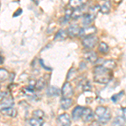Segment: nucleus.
I'll return each mask as SVG.
<instances>
[{"label": "nucleus", "instance_id": "nucleus-1", "mask_svg": "<svg viewBox=\"0 0 126 126\" xmlns=\"http://www.w3.org/2000/svg\"><path fill=\"white\" fill-rule=\"evenodd\" d=\"M94 81L101 84H107L112 78V74L109 69L105 68L103 66H97L93 70Z\"/></svg>", "mask_w": 126, "mask_h": 126}, {"label": "nucleus", "instance_id": "nucleus-2", "mask_svg": "<svg viewBox=\"0 0 126 126\" xmlns=\"http://www.w3.org/2000/svg\"><path fill=\"white\" fill-rule=\"evenodd\" d=\"M95 114L97 116L99 123L103 125H106L111 119V113L109 109L103 106L97 107L95 110Z\"/></svg>", "mask_w": 126, "mask_h": 126}, {"label": "nucleus", "instance_id": "nucleus-3", "mask_svg": "<svg viewBox=\"0 0 126 126\" xmlns=\"http://www.w3.org/2000/svg\"><path fill=\"white\" fill-rule=\"evenodd\" d=\"M97 41H98V39L96 36H88V37H86L82 41V45L85 48L87 49H93L95 46L97 45Z\"/></svg>", "mask_w": 126, "mask_h": 126}, {"label": "nucleus", "instance_id": "nucleus-4", "mask_svg": "<svg viewBox=\"0 0 126 126\" xmlns=\"http://www.w3.org/2000/svg\"><path fill=\"white\" fill-rule=\"evenodd\" d=\"M97 30L95 27L93 26H90V27H87V28H82V29H80V31H79V36L81 37H88V36L93 35L94 33H96Z\"/></svg>", "mask_w": 126, "mask_h": 126}, {"label": "nucleus", "instance_id": "nucleus-5", "mask_svg": "<svg viewBox=\"0 0 126 126\" xmlns=\"http://www.w3.org/2000/svg\"><path fill=\"white\" fill-rule=\"evenodd\" d=\"M73 94V89L72 85L69 82L64 83L62 88V95L63 97H70Z\"/></svg>", "mask_w": 126, "mask_h": 126}, {"label": "nucleus", "instance_id": "nucleus-6", "mask_svg": "<svg viewBox=\"0 0 126 126\" xmlns=\"http://www.w3.org/2000/svg\"><path fill=\"white\" fill-rule=\"evenodd\" d=\"M58 124L61 126H70L71 125V119L67 113H63L61 114L57 119Z\"/></svg>", "mask_w": 126, "mask_h": 126}, {"label": "nucleus", "instance_id": "nucleus-7", "mask_svg": "<svg viewBox=\"0 0 126 126\" xmlns=\"http://www.w3.org/2000/svg\"><path fill=\"white\" fill-rule=\"evenodd\" d=\"M82 120L84 122H90L93 119V112L91 109H84L82 114Z\"/></svg>", "mask_w": 126, "mask_h": 126}, {"label": "nucleus", "instance_id": "nucleus-8", "mask_svg": "<svg viewBox=\"0 0 126 126\" xmlns=\"http://www.w3.org/2000/svg\"><path fill=\"white\" fill-rule=\"evenodd\" d=\"M0 112H1L2 114L5 115V116L11 117V118L16 117V115H17V111H16V109H13V108H11V107L3 108V109H1Z\"/></svg>", "mask_w": 126, "mask_h": 126}, {"label": "nucleus", "instance_id": "nucleus-9", "mask_svg": "<svg viewBox=\"0 0 126 126\" xmlns=\"http://www.w3.org/2000/svg\"><path fill=\"white\" fill-rule=\"evenodd\" d=\"M79 31H80V28H79L78 25L77 24H72V25L69 26V28L67 29V34L72 37H74V36H77L79 34Z\"/></svg>", "mask_w": 126, "mask_h": 126}, {"label": "nucleus", "instance_id": "nucleus-10", "mask_svg": "<svg viewBox=\"0 0 126 126\" xmlns=\"http://www.w3.org/2000/svg\"><path fill=\"white\" fill-rule=\"evenodd\" d=\"M83 109H84V108L81 106H77L75 108L74 110L72 111V119L74 120H78V119H79L82 117Z\"/></svg>", "mask_w": 126, "mask_h": 126}, {"label": "nucleus", "instance_id": "nucleus-11", "mask_svg": "<svg viewBox=\"0 0 126 126\" xmlns=\"http://www.w3.org/2000/svg\"><path fill=\"white\" fill-rule=\"evenodd\" d=\"M87 2V0H70L69 4L73 9H78V8L84 6Z\"/></svg>", "mask_w": 126, "mask_h": 126}, {"label": "nucleus", "instance_id": "nucleus-12", "mask_svg": "<svg viewBox=\"0 0 126 126\" xmlns=\"http://www.w3.org/2000/svg\"><path fill=\"white\" fill-rule=\"evenodd\" d=\"M73 101L70 97H63V98L61 100V107L63 109H68L69 108L72 107Z\"/></svg>", "mask_w": 126, "mask_h": 126}, {"label": "nucleus", "instance_id": "nucleus-13", "mask_svg": "<svg viewBox=\"0 0 126 126\" xmlns=\"http://www.w3.org/2000/svg\"><path fill=\"white\" fill-rule=\"evenodd\" d=\"M61 93L60 89L57 88L56 87H48V89L46 90V94L48 95L49 97H56V96H59Z\"/></svg>", "mask_w": 126, "mask_h": 126}, {"label": "nucleus", "instance_id": "nucleus-14", "mask_svg": "<svg viewBox=\"0 0 126 126\" xmlns=\"http://www.w3.org/2000/svg\"><path fill=\"white\" fill-rule=\"evenodd\" d=\"M95 17L96 15H91V14H86L85 15H83V18H82V23L84 25H89L94 20Z\"/></svg>", "mask_w": 126, "mask_h": 126}, {"label": "nucleus", "instance_id": "nucleus-15", "mask_svg": "<svg viewBox=\"0 0 126 126\" xmlns=\"http://www.w3.org/2000/svg\"><path fill=\"white\" fill-rule=\"evenodd\" d=\"M83 7H84V6H82V7H81V8H78V9H74V11H73L72 13V15H71V16L72 17V19H78V18L83 16V15H84V9H83Z\"/></svg>", "mask_w": 126, "mask_h": 126}, {"label": "nucleus", "instance_id": "nucleus-16", "mask_svg": "<svg viewBox=\"0 0 126 126\" xmlns=\"http://www.w3.org/2000/svg\"><path fill=\"white\" fill-rule=\"evenodd\" d=\"M84 56H85V58L88 61V62H90L92 63L96 62V61L97 60V54L95 53L94 51L87 52V53H86L84 55Z\"/></svg>", "mask_w": 126, "mask_h": 126}, {"label": "nucleus", "instance_id": "nucleus-17", "mask_svg": "<svg viewBox=\"0 0 126 126\" xmlns=\"http://www.w3.org/2000/svg\"><path fill=\"white\" fill-rule=\"evenodd\" d=\"M67 37V32L64 30H60L55 35V40H62Z\"/></svg>", "mask_w": 126, "mask_h": 126}, {"label": "nucleus", "instance_id": "nucleus-18", "mask_svg": "<svg viewBox=\"0 0 126 126\" xmlns=\"http://www.w3.org/2000/svg\"><path fill=\"white\" fill-rule=\"evenodd\" d=\"M14 103V99L12 98L11 97H7L6 96L2 100V103H1V107L2 109L3 108H7V107H10L12 104Z\"/></svg>", "mask_w": 126, "mask_h": 126}, {"label": "nucleus", "instance_id": "nucleus-19", "mask_svg": "<svg viewBox=\"0 0 126 126\" xmlns=\"http://www.w3.org/2000/svg\"><path fill=\"white\" fill-rule=\"evenodd\" d=\"M113 126H125L126 125V119L124 117L118 116L114 119L113 123Z\"/></svg>", "mask_w": 126, "mask_h": 126}, {"label": "nucleus", "instance_id": "nucleus-20", "mask_svg": "<svg viewBox=\"0 0 126 126\" xmlns=\"http://www.w3.org/2000/svg\"><path fill=\"white\" fill-rule=\"evenodd\" d=\"M46 80L45 79V78H41L35 82L34 87H35L36 90H41V89H43L46 87Z\"/></svg>", "mask_w": 126, "mask_h": 126}, {"label": "nucleus", "instance_id": "nucleus-21", "mask_svg": "<svg viewBox=\"0 0 126 126\" xmlns=\"http://www.w3.org/2000/svg\"><path fill=\"white\" fill-rule=\"evenodd\" d=\"M111 9V4H110V2H105L100 7V11L102 12L103 14H109V11H110Z\"/></svg>", "mask_w": 126, "mask_h": 126}, {"label": "nucleus", "instance_id": "nucleus-22", "mask_svg": "<svg viewBox=\"0 0 126 126\" xmlns=\"http://www.w3.org/2000/svg\"><path fill=\"white\" fill-rule=\"evenodd\" d=\"M103 66H104L105 68L109 69V70H111V69H113L116 66V63L113 60H108V61H104V62H103Z\"/></svg>", "mask_w": 126, "mask_h": 126}, {"label": "nucleus", "instance_id": "nucleus-23", "mask_svg": "<svg viewBox=\"0 0 126 126\" xmlns=\"http://www.w3.org/2000/svg\"><path fill=\"white\" fill-rule=\"evenodd\" d=\"M109 46H108V45L106 43H104V42H101L100 44H99V46H98V50L101 52V53H107L108 51H109Z\"/></svg>", "mask_w": 126, "mask_h": 126}, {"label": "nucleus", "instance_id": "nucleus-24", "mask_svg": "<svg viewBox=\"0 0 126 126\" xmlns=\"http://www.w3.org/2000/svg\"><path fill=\"white\" fill-rule=\"evenodd\" d=\"M9 77V73L3 68H0V82L6 80Z\"/></svg>", "mask_w": 126, "mask_h": 126}, {"label": "nucleus", "instance_id": "nucleus-25", "mask_svg": "<svg viewBox=\"0 0 126 126\" xmlns=\"http://www.w3.org/2000/svg\"><path fill=\"white\" fill-rule=\"evenodd\" d=\"M30 124L31 126H42L41 119H38L35 118H32L30 119Z\"/></svg>", "mask_w": 126, "mask_h": 126}, {"label": "nucleus", "instance_id": "nucleus-26", "mask_svg": "<svg viewBox=\"0 0 126 126\" xmlns=\"http://www.w3.org/2000/svg\"><path fill=\"white\" fill-rule=\"evenodd\" d=\"M33 116H34L35 119H41L42 118L44 117V112L42 110H40V109H38V110H35L33 112Z\"/></svg>", "mask_w": 126, "mask_h": 126}, {"label": "nucleus", "instance_id": "nucleus-27", "mask_svg": "<svg viewBox=\"0 0 126 126\" xmlns=\"http://www.w3.org/2000/svg\"><path fill=\"white\" fill-rule=\"evenodd\" d=\"M100 10V7L99 6H93V7H91L90 9H89V14H91V15H96L97 12Z\"/></svg>", "mask_w": 126, "mask_h": 126}, {"label": "nucleus", "instance_id": "nucleus-28", "mask_svg": "<svg viewBox=\"0 0 126 126\" xmlns=\"http://www.w3.org/2000/svg\"><path fill=\"white\" fill-rule=\"evenodd\" d=\"M75 75H76V71H75V69L72 68L70 71H69L67 77H66V79H67V80H71V79H72L74 78Z\"/></svg>", "mask_w": 126, "mask_h": 126}, {"label": "nucleus", "instance_id": "nucleus-29", "mask_svg": "<svg viewBox=\"0 0 126 126\" xmlns=\"http://www.w3.org/2000/svg\"><path fill=\"white\" fill-rule=\"evenodd\" d=\"M123 93H124V92H122V93H118V94H115V95H113V96L112 97V100H113V102H114V103H116L117 101H118V99H119V97H119V96H121V95L123 94Z\"/></svg>", "mask_w": 126, "mask_h": 126}, {"label": "nucleus", "instance_id": "nucleus-30", "mask_svg": "<svg viewBox=\"0 0 126 126\" xmlns=\"http://www.w3.org/2000/svg\"><path fill=\"white\" fill-rule=\"evenodd\" d=\"M7 96V93H4V92H0V101L3 100L4 97Z\"/></svg>", "mask_w": 126, "mask_h": 126}, {"label": "nucleus", "instance_id": "nucleus-31", "mask_svg": "<svg viewBox=\"0 0 126 126\" xmlns=\"http://www.w3.org/2000/svg\"><path fill=\"white\" fill-rule=\"evenodd\" d=\"M90 126H101V125H100V123H99V122L94 121V122H93L92 125H91Z\"/></svg>", "mask_w": 126, "mask_h": 126}, {"label": "nucleus", "instance_id": "nucleus-32", "mask_svg": "<svg viewBox=\"0 0 126 126\" xmlns=\"http://www.w3.org/2000/svg\"><path fill=\"white\" fill-rule=\"evenodd\" d=\"M21 13H22V10L19 9L17 12H16V13L14 14V17H17V15H19V14H21Z\"/></svg>", "mask_w": 126, "mask_h": 126}, {"label": "nucleus", "instance_id": "nucleus-33", "mask_svg": "<svg viewBox=\"0 0 126 126\" xmlns=\"http://www.w3.org/2000/svg\"><path fill=\"white\" fill-rule=\"evenodd\" d=\"M123 113H124V118H125V119H126V108H125V109H124V110H123Z\"/></svg>", "mask_w": 126, "mask_h": 126}, {"label": "nucleus", "instance_id": "nucleus-34", "mask_svg": "<svg viewBox=\"0 0 126 126\" xmlns=\"http://www.w3.org/2000/svg\"><path fill=\"white\" fill-rule=\"evenodd\" d=\"M113 1H114L116 3H120V2L122 1V0H113Z\"/></svg>", "mask_w": 126, "mask_h": 126}, {"label": "nucleus", "instance_id": "nucleus-35", "mask_svg": "<svg viewBox=\"0 0 126 126\" xmlns=\"http://www.w3.org/2000/svg\"><path fill=\"white\" fill-rule=\"evenodd\" d=\"M2 62H3V59H2V57L0 56V64H2Z\"/></svg>", "mask_w": 126, "mask_h": 126}, {"label": "nucleus", "instance_id": "nucleus-36", "mask_svg": "<svg viewBox=\"0 0 126 126\" xmlns=\"http://www.w3.org/2000/svg\"><path fill=\"white\" fill-rule=\"evenodd\" d=\"M0 88H1V85H0Z\"/></svg>", "mask_w": 126, "mask_h": 126}]
</instances>
